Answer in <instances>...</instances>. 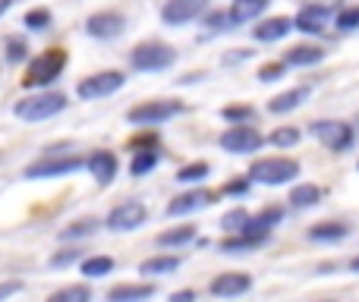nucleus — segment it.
I'll return each instance as SVG.
<instances>
[{
	"label": "nucleus",
	"mask_w": 359,
	"mask_h": 302,
	"mask_svg": "<svg viewBox=\"0 0 359 302\" xmlns=\"http://www.w3.org/2000/svg\"><path fill=\"white\" fill-rule=\"evenodd\" d=\"M79 170H86V158L73 145H50V149L41 151V158L25 167L22 177L25 179H60V177H73Z\"/></svg>",
	"instance_id": "obj_1"
},
{
	"label": "nucleus",
	"mask_w": 359,
	"mask_h": 302,
	"mask_svg": "<svg viewBox=\"0 0 359 302\" xmlns=\"http://www.w3.org/2000/svg\"><path fill=\"white\" fill-rule=\"evenodd\" d=\"M246 177L255 186H268V189H280V186H293L303 177V164L290 154H268V158H255L249 164Z\"/></svg>",
	"instance_id": "obj_2"
},
{
	"label": "nucleus",
	"mask_w": 359,
	"mask_h": 302,
	"mask_svg": "<svg viewBox=\"0 0 359 302\" xmlns=\"http://www.w3.org/2000/svg\"><path fill=\"white\" fill-rule=\"evenodd\" d=\"M67 50L63 48H48L38 57H32L29 67H25L22 76V88H32V92H48V85H54L57 79L67 69Z\"/></svg>",
	"instance_id": "obj_3"
},
{
	"label": "nucleus",
	"mask_w": 359,
	"mask_h": 302,
	"mask_svg": "<svg viewBox=\"0 0 359 302\" xmlns=\"http://www.w3.org/2000/svg\"><path fill=\"white\" fill-rule=\"evenodd\" d=\"M67 104L69 101L63 92H35L13 104V117H19L22 123H41V120H50V117H57V114H63Z\"/></svg>",
	"instance_id": "obj_4"
},
{
	"label": "nucleus",
	"mask_w": 359,
	"mask_h": 302,
	"mask_svg": "<svg viewBox=\"0 0 359 302\" xmlns=\"http://www.w3.org/2000/svg\"><path fill=\"white\" fill-rule=\"evenodd\" d=\"M309 136L331 154H347L356 145V130H353V123H347V120H331V117L312 120Z\"/></svg>",
	"instance_id": "obj_5"
},
{
	"label": "nucleus",
	"mask_w": 359,
	"mask_h": 302,
	"mask_svg": "<svg viewBox=\"0 0 359 302\" xmlns=\"http://www.w3.org/2000/svg\"><path fill=\"white\" fill-rule=\"evenodd\" d=\"M180 114H186V104L177 98H151V101H142V104L130 107L126 111V120H130L133 126H139V130H155V126L168 123V120L180 117Z\"/></svg>",
	"instance_id": "obj_6"
},
{
	"label": "nucleus",
	"mask_w": 359,
	"mask_h": 302,
	"mask_svg": "<svg viewBox=\"0 0 359 302\" xmlns=\"http://www.w3.org/2000/svg\"><path fill=\"white\" fill-rule=\"evenodd\" d=\"M177 63V50L164 41H142L130 50V67L136 73H164Z\"/></svg>",
	"instance_id": "obj_7"
},
{
	"label": "nucleus",
	"mask_w": 359,
	"mask_h": 302,
	"mask_svg": "<svg viewBox=\"0 0 359 302\" xmlns=\"http://www.w3.org/2000/svg\"><path fill=\"white\" fill-rule=\"evenodd\" d=\"M217 145H221V151H227V154H255V151H262L265 149V136H262V130L259 126H252V123H243V126H227V130L217 136Z\"/></svg>",
	"instance_id": "obj_8"
},
{
	"label": "nucleus",
	"mask_w": 359,
	"mask_h": 302,
	"mask_svg": "<svg viewBox=\"0 0 359 302\" xmlns=\"http://www.w3.org/2000/svg\"><path fill=\"white\" fill-rule=\"evenodd\" d=\"M217 198H221V192L208 189V186H192V189H183L180 195L170 198L164 211H168V217H189L198 211H208Z\"/></svg>",
	"instance_id": "obj_9"
},
{
	"label": "nucleus",
	"mask_w": 359,
	"mask_h": 302,
	"mask_svg": "<svg viewBox=\"0 0 359 302\" xmlns=\"http://www.w3.org/2000/svg\"><path fill=\"white\" fill-rule=\"evenodd\" d=\"M126 85V76L120 69H101V73H92L76 85V95L79 101H101V98H111L117 95L120 88Z\"/></svg>",
	"instance_id": "obj_10"
},
{
	"label": "nucleus",
	"mask_w": 359,
	"mask_h": 302,
	"mask_svg": "<svg viewBox=\"0 0 359 302\" xmlns=\"http://www.w3.org/2000/svg\"><path fill=\"white\" fill-rule=\"evenodd\" d=\"M149 221V205L139 202V198H126V202L114 205L104 217V227L114 230V233H133L142 224Z\"/></svg>",
	"instance_id": "obj_11"
},
{
	"label": "nucleus",
	"mask_w": 359,
	"mask_h": 302,
	"mask_svg": "<svg viewBox=\"0 0 359 302\" xmlns=\"http://www.w3.org/2000/svg\"><path fill=\"white\" fill-rule=\"evenodd\" d=\"M208 10H211V0H164L161 22L170 25V29H180V25H189L196 19H202Z\"/></svg>",
	"instance_id": "obj_12"
},
{
	"label": "nucleus",
	"mask_w": 359,
	"mask_h": 302,
	"mask_svg": "<svg viewBox=\"0 0 359 302\" xmlns=\"http://www.w3.org/2000/svg\"><path fill=\"white\" fill-rule=\"evenodd\" d=\"M328 25H334V10L318 4H303L299 13L293 16V29L303 32L306 38H322L328 32Z\"/></svg>",
	"instance_id": "obj_13"
},
{
	"label": "nucleus",
	"mask_w": 359,
	"mask_h": 302,
	"mask_svg": "<svg viewBox=\"0 0 359 302\" xmlns=\"http://www.w3.org/2000/svg\"><path fill=\"white\" fill-rule=\"evenodd\" d=\"M252 290V274L246 271H224L217 277H211L208 293L215 299H240Z\"/></svg>",
	"instance_id": "obj_14"
},
{
	"label": "nucleus",
	"mask_w": 359,
	"mask_h": 302,
	"mask_svg": "<svg viewBox=\"0 0 359 302\" xmlns=\"http://www.w3.org/2000/svg\"><path fill=\"white\" fill-rule=\"evenodd\" d=\"M86 173L95 179L98 186H111L120 173V158L111 149H98L86 154Z\"/></svg>",
	"instance_id": "obj_15"
},
{
	"label": "nucleus",
	"mask_w": 359,
	"mask_h": 302,
	"mask_svg": "<svg viewBox=\"0 0 359 302\" xmlns=\"http://www.w3.org/2000/svg\"><path fill=\"white\" fill-rule=\"evenodd\" d=\"M123 29H126V16L117 10H101L86 19V32L92 38H98V41H111V38L123 35Z\"/></svg>",
	"instance_id": "obj_16"
},
{
	"label": "nucleus",
	"mask_w": 359,
	"mask_h": 302,
	"mask_svg": "<svg viewBox=\"0 0 359 302\" xmlns=\"http://www.w3.org/2000/svg\"><path fill=\"white\" fill-rule=\"evenodd\" d=\"M287 217V205H265V208L252 211L249 214V224L243 233H255V236H271L274 230L284 224Z\"/></svg>",
	"instance_id": "obj_17"
},
{
	"label": "nucleus",
	"mask_w": 359,
	"mask_h": 302,
	"mask_svg": "<svg viewBox=\"0 0 359 302\" xmlns=\"http://www.w3.org/2000/svg\"><path fill=\"white\" fill-rule=\"evenodd\" d=\"M293 32V16H262L252 25V38L259 44H278Z\"/></svg>",
	"instance_id": "obj_18"
},
{
	"label": "nucleus",
	"mask_w": 359,
	"mask_h": 302,
	"mask_svg": "<svg viewBox=\"0 0 359 302\" xmlns=\"http://www.w3.org/2000/svg\"><path fill=\"white\" fill-rule=\"evenodd\" d=\"M350 233H353V227H350L347 221H318L306 230V240H312L316 246H337V242H344Z\"/></svg>",
	"instance_id": "obj_19"
},
{
	"label": "nucleus",
	"mask_w": 359,
	"mask_h": 302,
	"mask_svg": "<svg viewBox=\"0 0 359 302\" xmlns=\"http://www.w3.org/2000/svg\"><path fill=\"white\" fill-rule=\"evenodd\" d=\"M325 57H328V50H325L322 44L303 41V44H293V48H287L280 60H284L290 69H309V67H318Z\"/></svg>",
	"instance_id": "obj_20"
},
{
	"label": "nucleus",
	"mask_w": 359,
	"mask_h": 302,
	"mask_svg": "<svg viewBox=\"0 0 359 302\" xmlns=\"http://www.w3.org/2000/svg\"><path fill=\"white\" fill-rule=\"evenodd\" d=\"M325 198V189L318 183H309V179H297V183L290 186V192H287V208L293 211H309L316 208V205H322Z\"/></svg>",
	"instance_id": "obj_21"
},
{
	"label": "nucleus",
	"mask_w": 359,
	"mask_h": 302,
	"mask_svg": "<svg viewBox=\"0 0 359 302\" xmlns=\"http://www.w3.org/2000/svg\"><path fill=\"white\" fill-rule=\"evenodd\" d=\"M268 242H271V236L233 233V236H224V240L217 242V249H221L224 255H252V252H259V249H265Z\"/></svg>",
	"instance_id": "obj_22"
},
{
	"label": "nucleus",
	"mask_w": 359,
	"mask_h": 302,
	"mask_svg": "<svg viewBox=\"0 0 359 302\" xmlns=\"http://www.w3.org/2000/svg\"><path fill=\"white\" fill-rule=\"evenodd\" d=\"M312 88L309 85H297V88H287V92L274 95L271 101H268V114H274V117H284V114H293L299 111V107L309 101Z\"/></svg>",
	"instance_id": "obj_23"
},
{
	"label": "nucleus",
	"mask_w": 359,
	"mask_h": 302,
	"mask_svg": "<svg viewBox=\"0 0 359 302\" xmlns=\"http://www.w3.org/2000/svg\"><path fill=\"white\" fill-rule=\"evenodd\" d=\"M155 293H158V287L145 284V280H139V284H114L104 293V302H149V299H155Z\"/></svg>",
	"instance_id": "obj_24"
},
{
	"label": "nucleus",
	"mask_w": 359,
	"mask_h": 302,
	"mask_svg": "<svg viewBox=\"0 0 359 302\" xmlns=\"http://www.w3.org/2000/svg\"><path fill=\"white\" fill-rule=\"evenodd\" d=\"M196 240H198V227H196V224H177V227L161 230L155 242L161 249H170V252H177V249L196 246Z\"/></svg>",
	"instance_id": "obj_25"
},
{
	"label": "nucleus",
	"mask_w": 359,
	"mask_h": 302,
	"mask_svg": "<svg viewBox=\"0 0 359 302\" xmlns=\"http://www.w3.org/2000/svg\"><path fill=\"white\" fill-rule=\"evenodd\" d=\"M268 4H271V0H233V4L227 6V13H230V22H233V29H236V25L259 22V19L265 16Z\"/></svg>",
	"instance_id": "obj_26"
},
{
	"label": "nucleus",
	"mask_w": 359,
	"mask_h": 302,
	"mask_svg": "<svg viewBox=\"0 0 359 302\" xmlns=\"http://www.w3.org/2000/svg\"><path fill=\"white\" fill-rule=\"evenodd\" d=\"M180 265H183V259H180V255L158 252V255H151V259L139 261V274H142V277H168V274L180 271Z\"/></svg>",
	"instance_id": "obj_27"
},
{
	"label": "nucleus",
	"mask_w": 359,
	"mask_h": 302,
	"mask_svg": "<svg viewBox=\"0 0 359 302\" xmlns=\"http://www.w3.org/2000/svg\"><path fill=\"white\" fill-rule=\"evenodd\" d=\"M101 227H104V221H98V217H76V221H69L67 227L60 230V242H63V246H69V242L76 246V242L95 236Z\"/></svg>",
	"instance_id": "obj_28"
},
{
	"label": "nucleus",
	"mask_w": 359,
	"mask_h": 302,
	"mask_svg": "<svg viewBox=\"0 0 359 302\" xmlns=\"http://www.w3.org/2000/svg\"><path fill=\"white\" fill-rule=\"evenodd\" d=\"M158 164H161V149H149V151H133L130 154V167H126V173L136 179L149 177V173L158 170Z\"/></svg>",
	"instance_id": "obj_29"
},
{
	"label": "nucleus",
	"mask_w": 359,
	"mask_h": 302,
	"mask_svg": "<svg viewBox=\"0 0 359 302\" xmlns=\"http://www.w3.org/2000/svg\"><path fill=\"white\" fill-rule=\"evenodd\" d=\"M208 177H211V164H208V160H189V164H183L174 173V179L180 186H186V189H192V186H205V179H208Z\"/></svg>",
	"instance_id": "obj_30"
},
{
	"label": "nucleus",
	"mask_w": 359,
	"mask_h": 302,
	"mask_svg": "<svg viewBox=\"0 0 359 302\" xmlns=\"http://www.w3.org/2000/svg\"><path fill=\"white\" fill-rule=\"evenodd\" d=\"M111 271H114V259L111 255H104V252H92V255H86V259L79 261V274L86 280H101V277H107Z\"/></svg>",
	"instance_id": "obj_31"
},
{
	"label": "nucleus",
	"mask_w": 359,
	"mask_h": 302,
	"mask_svg": "<svg viewBox=\"0 0 359 302\" xmlns=\"http://www.w3.org/2000/svg\"><path fill=\"white\" fill-rule=\"evenodd\" d=\"M299 139H303V130H299V126H274V130L265 136V142L274 145L278 151H290L299 145Z\"/></svg>",
	"instance_id": "obj_32"
},
{
	"label": "nucleus",
	"mask_w": 359,
	"mask_h": 302,
	"mask_svg": "<svg viewBox=\"0 0 359 302\" xmlns=\"http://www.w3.org/2000/svg\"><path fill=\"white\" fill-rule=\"evenodd\" d=\"M44 302H92V287H88V280H82V284H67L50 293Z\"/></svg>",
	"instance_id": "obj_33"
},
{
	"label": "nucleus",
	"mask_w": 359,
	"mask_h": 302,
	"mask_svg": "<svg viewBox=\"0 0 359 302\" xmlns=\"http://www.w3.org/2000/svg\"><path fill=\"white\" fill-rule=\"evenodd\" d=\"M255 117H259V111H255L252 104H227V107H221V120L227 126L255 123Z\"/></svg>",
	"instance_id": "obj_34"
},
{
	"label": "nucleus",
	"mask_w": 359,
	"mask_h": 302,
	"mask_svg": "<svg viewBox=\"0 0 359 302\" xmlns=\"http://www.w3.org/2000/svg\"><path fill=\"white\" fill-rule=\"evenodd\" d=\"M249 214H252V211H246L243 205H236V208L224 211V214H221V230H224V236L243 233V230H246V224H249Z\"/></svg>",
	"instance_id": "obj_35"
},
{
	"label": "nucleus",
	"mask_w": 359,
	"mask_h": 302,
	"mask_svg": "<svg viewBox=\"0 0 359 302\" xmlns=\"http://www.w3.org/2000/svg\"><path fill=\"white\" fill-rule=\"evenodd\" d=\"M86 259V252H82L79 246H63V249H57L54 255L48 259V265L54 268V271H63V268H73V265H79V261Z\"/></svg>",
	"instance_id": "obj_36"
},
{
	"label": "nucleus",
	"mask_w": 359,
	"mask_h": 302,
	"mask_svg": "<svg viewBox=\"0 0 359 302\" xmlns=\"http://www.w3.org/2000/svg\"><path fill=\"white\" fill-rule=\"evenodd\" d=\"M198 22L205 25V32L208 35H221V32H230L233 29V22H230V13L227 10H208Z\"/></svg>",
	"instance_id": "obj_37"
},
{
	"label": "nucleus",
	"mask_w": 359,
	"mask_h": 302,
	"mask_svg": "<svg viewBox=\"0 0 359 302\" xmlns=\"http://www.w3.org/2000/svg\"><path fill=\"white\" fill-rule=\"evenodd\" d=\"M4 57H6V63L29 60V41H25L22 35H6L4 38Z\"/></svg>",
	"instance_id": "obj_38"
},
{
	"label": "nucleus",
	"mask_w": 359,
	"mask_h": 302,
	"mask_svg": "<svg viewBox=\"0 0 359 302\" xmlns=\"http://www.w3.org/2000/svg\"><path fill=\"white\" fill-rule=\"evenodd\" d=\"M50 22H54V16H50L48 6H32L22 16V25L29 32H44V29H50Z\"/></svg>",
	"instance_id": "obj_39"
},
{
	"label": "nucleus",
	"mask_w": 359,
	"mask_h": 302,
	"mask_svg": "<svg viewBox=\"0 0 359 302\" xmlns=\"http://www.w3.org/2000/svg\"><path fill=\"white\" fill-rule=\"evenodd\" d=\"M334 29L337 32H359V4L341 6V10L334 13Z\"/></svg>",
	"instance_id": "obj_40"
},
{
	"label": "nucleus",
	"mask_w": 359,
	"mask_h": 302,
	"mask_svg": "<svg viewBox=\"0 0 359 302\" xmlns=\"http://www.w3.org/2000/svg\"><path fill=\"white\" fill-rule=\"evenodd\" d=\"M252 179L243 173V177H233V179H227V183L221 186V195H227V198H246L249 192H252Z\"/></svg>",
	"instance_id": "obj_41"
},
{
	"label": "nucleus",
	"mask_w": 359,
	"mask_h": 302,
	"mask_svg": "<svg viewBox=\"0 0 359 302\" xmlns=\"http://www.w3.org/2000/svg\"><path fill=\"white\" fill-rule=\"evenodd\" d=\"M287 69H290V67H287L284 60H271V63H262V67H259V73H255V76H259V82H265V85H271V82H280V79H284V76H287Z\"/></svg>",
	"instance_id": "obj_42"
},
{
	"label": "nucleus",
	"mask_w": 359,
	"mask_h": 302,
	"mask_svg": "<svg viewBox=\"0 0 359 302\" xmlns=\"http://www.w3.org/2000/svg\"><path fill=\"white\" fill-rule=\"evenodd\" d=\"M126 149H130V154L133 151H149V149H161V145H158V136L151 130H139L136 136L130 139V145H126Z\"/></svg>",
	"instance_id": "obj_43"
},
{
	"label": "nucleus",
	"mask_w": 359,
	"mask_h": 302,
	"mask_svg": "<svg viewBox=\"0 0 359 302\" xmlns=\"http://www.w3.org/2000/svg\"><path fill=\"white\" fill-rule=\"evenodd\" d=\"M25 290V284L19 277H10V280H0V302H6V299H13V296H19V293Z\"/></svg>",
	"instance_id": "obj_44"
},
{
	"label": "nucleus",
	"mask_w": 359,
	"mask_h": 302,
	"mask_svg": "<svg viewBox=\"0 0 359 302\" xmlns=\"http://www.w3.org/2000/svg\"><path fill=\"white\" fill-rule=\"evenodd\" d=\"M168 302H196V290H177L168 296Z\"/></svg>",
	"instance_id": "obj_45"
},
{
	"label": "nucleus",
	"mask_w": 359,
	"mask_h": 302,
	"mask_svg": "<svg viewBox=\"0 0 359 302\" xmlns=\"http://www.w3.org/2000/svg\"><path fill=\"white\" fill-rule=\"evenodd\" d=\"M249 57H252V50L240 48V54H230V57H224V63H240V60H249Z\"/></svg>",
	"instance_id": "obj_46"
},
{
	"label": "nucleus",
	"mask_w": 359,
	"mask_h": 302,
	"mask_svg": "<svg viewBox=\"0 0 359 302\" xmlns=\"http://www.w3.org/2000/svg\"><path fill=\"white\" fill-rule=\"evenodd\" d=\"M306 4H318V6H328V10H334V13H337V4H341V0H306Z\"/></svg>",
	"instance_id": "obj_47"
},
{
	"label": "nucleus",
	"mask_w": 359,
	"mask_h": 302,
	"mask_svg": "<svg viewBox=\"0 0 359 302\" xmlns=\"http://www.w3.org/2000/svg\"><path fill=\"white\" fill-rule=\"evenodd\" d=\"M347 268H350V271H353V274H359V252L353 255V259H350L347 261Z\"/></svg>",
	"instance_id": "obj_48"
},
{
	"label": "nucleus",
	"mask_w": 359,
	"mask_h": 302,
	"mask_svg": "<svg viewBox=\"0 0 359 302\" xmlns=\"http://www.w3.org/2000/svg\"><path fill=\"white\" fill-rule=\"evenodd\" d=\"M13 6V0H0V16H6V10Z\"/></svg>",
	"instance_id": "obj_49"
},
{
	"label": "nucleus",
	"mask_w": 359,
	"mask_h": 302,
	"mask_svg": "<svg viewBox=\"0 0 359 302\" xmlns=\"http://www.w3.org/2000/svg\"><path fill=\"white\" fill-rule=\"evenodd\" d=\"M353 130H356V136H359V114L353 117Z\"/></svg>",
	"instance_id": "obj_50"
},
{
	"label": "nucleus",
	"mask_w": 359,
	"mask_h": 302,
	"mask_svg": "<svg viewBox=\"0 0 359 302\" xmlns=\"http://www.w3.org/2000/svg\"><path fill=\"white\" fill-rule=\"evenodd\" d=\"M356 170H359V160H356Z\"/></svg>",
	"instance_id": "obj_51"
}]
</instances>
